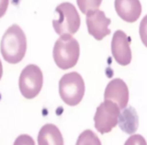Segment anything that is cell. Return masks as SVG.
<instances>
[{"label":"cell","instance_id":"cell-1","mask_svg":"<svg viewBox=\"0 0 147 145\" xmlns=\"http://www.w3.org/2000/svg\"><path fill=\"white\" fill-rule=\"evenodd\" d=\"M26 47V36L21 27L17 24L8 27L0 42V51L4 61L12 65L18 63L24 57Z\"/></svg>","mask_w":147,"mask_h":145},{"label":"cell","instance_id":"cell-2","mask_svg":"<svg viewBox=\"0 0 147 145\" xmlns=\"http://www.w3.org/2000/svg\"><path fill=\"white\" fill-rule=\"evenodd\" d=\"M53 55L55 65L59 69H71L78 63L80 45L71 35H61L55 43Z\"/></svg>","mask_w":147,"mask_h":145},{"label":"cell","instance_id":"cell-3","mask_svg":"<svg viewBox=\"0 0 147 145\" xmlns=\"http://www.w3.org/2000/svg\"><path fill=\"white\" fill-rule=\"evenodd\" d=\"M55 19L53 26L59 35H73L78 31L81 18L76 7L69 2H63L55 8Z\"/></svg>","mask_w":147,"mask_h":145},{"label":"cell","instance_id":"cell-4","mask_svg":"<svg viewBox=\"0 0 147 145\" xmlns=\"http://www.w3.org/2000/svg\"><path fill=\"white\" fill-rule=\"evenodd\" d=\"M59 93L61 100L69 106L80 104L85 95V82L77 71L63 75L59 83Z\"/></svg>","mask_w":147,"mask_h":145},{"label":"cell","instance_id":"cell-5","mask_svg":"<svg viewBox=\"0 0 147 145\" xmlns=\"http://www.w3.org/2000/svg\"><path fill=\"white\" fill-rule=\"evenodd\" d=\"M43 84V75L36 65H28L19 76L18 86L25 99H33L39 94Z\"/></svg>","mask_w":147,"mask_h":145},{"label":"cell","instance_id":"cell-6","mask_svg":"<svg viewBox=\"0 0 147 145\" xmlns=\"http://www.w3.org/2000/svg\"><path fill=\"white\" fill-rule=\"evenodd\" d=\"M120 108L111 101H104L97 108L95 113V128L101 134L111 132L119 122Z\"/></svg>","mask_w":147,"mask_h":145},{"label":"cell","instance_id":"cell-7","mask_svg":"<svg viewBox=\"0 0 147 145\" xmlns=\"http://www.w3.org/2000/svg\"><path fill=\"white\" fill-rule=\"evenodd\" d=\"M86 22L88 26V31L95 39L102 40L105 36L111 32L109 29V24L111 19L105 15L102 10H92L87 13Z\"/></svg>","mask_w":147,"mask_h":145},{"label":"cell","instance_id":"cell-8","mask_svg":"<svg viewBox=\"0 0 147 145\" xmlns=\"http://www.w3.org/2000/svg\"><path fill=\"white\" fill-rule=\"evenodd\" d=\"M111 49L115 61L119 65H127L131 63L132 53L129 45V37L123 30H117L113 34Z\"/></svg>","mask_w":147,"mask_h":145},{"label":"cell","instance_id":"cell-9","mask_svg":"<svg viewBox=\"0 0 147 145\" xmlns=\"http://www.w3.org/2000/svg\"><path fill=\"white\" fill-rule=\"evenodd\" d=\"M105 101H111L115 103L121 109H125L129 101V90L126 83L119 78L110 81L105 89Z\"/></svg>","mask_w":147,"mask_h":145},{"label":"cell","instance_id":"cell-10","mask_svg":"<svg viewBox=\"0 0 147 145\" xmlns=\"http://www.w3.org/2000/svg\"><path fill=\"white\" fill-rule=\"evenodd\" d=\"M115 10L117 14L127 22H134L142 12L139 0H115Z\"/></svg>","mask_w":147,"mask_h":145},{"label":"cell","instance_id":"cell-11","mask_svg":"<svg viewBox=\"0 0 147 145\" xmlns=\"http://www.w3.org/2000/svg\"><path fill=\"white\" fill-rule=\"evenodd\" d=\"M38 145H63L61 132L55 125L45 124L41 127L37 136Z\"/></svg>","mask_w":147,"mask_h":145},{"label":"cell","instance_id":"cell-12","mask_svg":"<svg viewBox=\"0 0 147 145\" xmlns=\"http://www.w3.org/2000/svg\"><path fill=\"white\" fill-rule=\"evenodd\" d=\"M76 145H102V143L92 130H85L78 137Z\"/></svg>","mask_w":147,"mask_h":145},{"label":"cell","instance_id":"cell-13","mask_svg":"<svg viewBox=\"0 0 147 145\" xmlns=\"http://www.w3.org/2000/svg\"><path fill=\"white\" fill-rule=\"evenodd\" d=\"M77 3L80 10L87 14L89 11L98 9L102 3V0H77Z\"/></svg>","mask_w":147,"mask_h":145},{"label":"cell","instance_id":"cell-14","mask_svg":"<svg viewBox=\"0 0 147 145\" xmlns=\"http://www.w3.org/2000/svg\"><path fill=\"white\" fill-rule=\"evenodd\" d=\"M139 35L142 40L143 45L147 47V15H145L142 18L139 25Z\"/></svg>","mask_w":147,"mask_h":145},{"label":"cell","instance_id":"cell-15","mask_svg":"<svg viewBox=\"0 0 147 145\" xmlns=\"http://www.w3.org/2000/svg\"><path fill=\"white\" fill-rule=\"evenodd\" d=\"M124 145H147V143L142 135L135 134L131 135L126 140V142L124 143Z\"/></svg>","mask_w":147,"mask_h":145},{"label":"cell","instance_id":"cell-16","mask_svg":"<svg viewBox=\"0 0 147 145\" xmlns=\"http://www.w3.org/2000/svg\"><path fill=\"white\" fill-rule=\"evenodd\" d=\"M13 145H35L32 137L27 134H21L15 139Z\"/></svg>","mask_w":147,"mask_h":145},{"label":"cell","instance_id":"cell-17","mask_svg":"<svg viewBox=\"0 0 147 145\" xmlns=\"http://www.w3.org/2000/svg\"><path fill=\"white\" fill-rule=\"evenodd\" d=\"M9 4V0H0V18L5 14L7 7Z\"/></svg>","mask_w":147,"mask_h":145},{"label":"cell","instance_id":"cell-18","mask_svg":"<svg viewBox=\"0 0 147 145\" xmlns=\"http://www.w3.org/2000/svg\"><path fill=\"white\" fill-rule=\"evenodd\" d=\"M2 74H3V67H2L1 59H0V80H1V78H2Z\"/></svg>","mask_w":147,"mask_h":145}]
</instances>
